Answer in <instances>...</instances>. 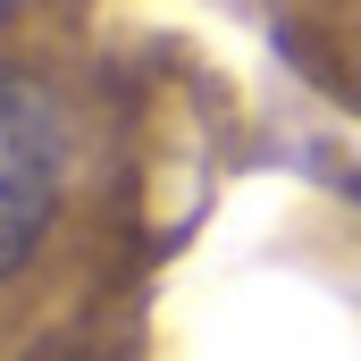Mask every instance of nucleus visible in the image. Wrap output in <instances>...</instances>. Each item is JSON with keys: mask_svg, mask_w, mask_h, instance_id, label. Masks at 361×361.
<instances>
[{"mask_svg": "<svg viewBox=\"0 0 361 361\" xmlns=\"http://www.w3.org/2000/svg\"><path fill=\"white\" fill-rule=\"evenodd\" d=\"M68 185V126L42 76L0 68V277H17L34 261L51 210Z\"/></svg>", "mask_w": 361, "mask_h": 361, "instance_id": "nucleus-1", "label": "nucleus"}, {"mask_svg": "<svg viewBox=\"0 0 361 361\" xmlns=\"http://www.w3.org/2000/svg\"><path fill=\"white\" fill-rule=\"evenodd\" d=\"M8 8H17V0H0V17H8Z\"/></svg>", "mask_w": 361, "mask_h": 361, "instance_id": "nucleus-2", "label": "nucleus"}]
</instances>
